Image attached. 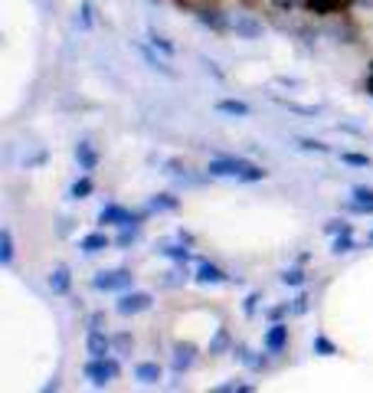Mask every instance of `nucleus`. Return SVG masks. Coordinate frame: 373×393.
I'll return each mask as SVG.
<instances>
[{"label": "nucleus", "instance_id": "nucleus-1", "mask_svg": "<svg viewBox=\"0 0 373 393\" xmlns=\"http://www.w3.org/2000/svg\"><path fill=\"white\" fill-rule=\"evenodd\" d=\"M206 174L210 177H223V180H239V184H259V180L269 177L262 164H252L246 157H229V154H216L206 164Z\"/></svg>", "mask_w": 373, "mask_h": 393}, {"label": "nucleus", "instance_id": "nucleus-2", "mask_svg": "<svg viewBox=\"0 0 373 393\" xmlns=\"http://www.w3.org/2000/svg\"><path fill=\"white\" fill-rule=\"evenodd\" d=\"M82 377L95 387V390H102V387L115 384V380L121 377V360L111 358V354L108 358H89L82 364Z\"/></svg>", "mask_w": 373, "mask_h": 393}, {"label": "nucleus", "instance_id": "nucleus-3", "mask_svg": "<svg viewBox=\"0 0 373 393\" xmlns=\"http://www.w3.org/2000/svg\"><path fill=\"white\" fill-rule=\"evenodd\" d=\"M92 289H99V292H128V289H135V272L125 269V265L102 269V272L92 275Z\"/></svg>", "mask_w": 373, "mask_h": 393}, {"label": "nucleus", "instance_id": "nucleus-4", "mask_svg": "<svg viewBox=\"0 0 373 393\" xmlns=\"http://www.w3.org/2000/svg\"><path fill=\"white\" fill-rule=\"evenodd\" d=\"M147 214H151V206L147 210H128V206H121V204H105L102 210H99V223L102 226H128V223H141L145 226V220H147Z\"/></svg>", "mask_w": 373, "mask_h": 393}, {"label": "nucleus", "instance_id": "nucleus-5", "mask_svg": "<svg viewBox=\"0 0 373 393\" xmlns=\"http://www.w3.org/2000/svg\"><path fill=\"white\" fill-rule=\"evenodd\" d=\"M154 308V295L151 292H141V289H128L118 292V301H115V311L121 318H135V315H145Z\"/></svg>", "mask_w": 373, "mask_h": 393}, {"label": "nucleus", "instance_id": "nucleus-6", "mask_svg": "<svg viewBox=\"0 0 373 393\" xmlns=\"http://www.w3.org/2000/svg\"><path fill=\"white\" fill-rule=\"evenodd\" d=\"M229 33H236L239 40H259V36L265 33V26L255 13H243V10H236V13H229Z\"/></svg>", "mask_w": 373, "mask_h": 393}, {"label": "nucleus", "instance_id": "nucleus-7", "mask_svg": "<svg viewBox=\"0 0 373 393\" xmlns=\"http://www.w3.org/2000/svg\"><path fill=\"white\" fill-rule=\"evenodd\" d=\"M285 348H289V321H272L262 331V350L279 358V354H285Z\"/></svg>", "mask_w": 373, "mask_h": 393}, {"label": "nucleus", "instance_id": "nucleus-8", "mask_svg": "<svg viewBox=\"0 0 373 393\" xmlns=\"http://www.w3.org/2000/svg\"><path fill=\"white\" fill-rule=\"evenodd\" d=\"M194 17H196V23L206 26L210 33H216V36L229 33V13H223V10H220V7H213V4H206V7L194 10Z\"/></svg>", "mask_w": 373, "mask_h": 393}, {"label": "nucleus", "instance_id": "nucleus-9", "mask_svg": "<svg viewBox=\"0 0 373 393\" xmlns=\"http://www.w3.org/2000/svg\"><path fill=\"white\" fill-rule=\"evenodd\" d=\"M85 354H89V358H108V354H115L111 334L105 331V328H89V331H85Z\"/></svg>", "mask_w": 373, "mask_h": 393}, {"label": "nucleus", "instance_id": "nucleus-10", "mask_svg": "<svg viewBox=\"0 0 373 393\" xmlns=\"http://www.w3.org/2000/svg\"><path fill=\"white\" fill-rule=\"evenodd\" d=\"M196 360V344L194 341H177L174 344V354H170V367L174 374H186V370L194 367Z\"/></svg>", "mask_w": 373, "mask_h": 393}, {"label": "nucleus", "instance_id": "nucleus-11", "mask_svg": "<svg viewBox=\"0 0 373 393\" xmlns=\"http://www.w3.org/2000/svg\"><path fill=\"white\" fill-rule=\"evenodd\" d=\"M194 282H196V285H226V282H233V275L223 272L216 262H206V259H204V262L196 265Z\"/></svg>", "mask_w": 373, "mask_h": 393}, {"label": "nucleus", "instance_id": "nucleus-12", "mask_svg": "<svg viewBox=\"0 0 373 393\" xmlns=\"http://www.w3.org/2000/svg\"><path fill=\"white\" fill-rule=\"evenodd\" d=\"M46 285H50L52 295H69L72 292V269L69 265H52L50 275H46Z\"/></svg>", "mask_w": 373, "mask_h": 393}, {"label": "nucleus", "instance_id": "nucleus-13", "mask_svg": "<svg viewBox=\"0 0 373 393\" xmlns=\"http://www.w3.org/2000/svg\"><path fill=\"white\" fill-rule=\"evenodd\" d=\"M115 246V240H111L105 230H95V233H85L82 240H79V249H82L85 256H95V253H105V249Z\"/></svg>", "mask_w": 373, "mask_h": 393}, {"label": "nucleus", "instance_id": "nucleus-14", "mask_svg": "<svg viewBox=\"0 0 373 393\" xmlns=\"http://www.w3.org/2000/svg\"><path fill=\"white\" fill-rule=\"evenodd\" d=\"M135 380L141 387H157L164 380V367L157 360H141V364H135Z\"/></svg>", "mask_w": 373, "mask_h": 393}, {"label": "nucleus", "instance_id": "nucleus-15", "mask_svg": "<svg viewBox=\"0 0 373 393\" xmlns=\"http://www.w3.org/2000/svg\"><path fill=\"white\" fill-rule=\"evenodd\" d=\"M99 161H102V157H99V151H95L92 141H79V145H76V164H79V171H82V174H92L95 167H99Z\"/></svg>", "mask_w": 373, "mask_h": 393}, {"label": "nucleus", "instance_id": "nucleus-16", "mask_svg": "<svg viewBox=\"0 0 373 393\" xmlns=\"http://www.w3.org/2000/svg\"><path fill=\"white\" fill-rule=\"evenodd\" d=\"M135 50L141 52V56H145V62H147V66H151V69H157V72H164V76H167V79H174V76H177V72L170 69L167 56H157L151 43H135Z\"/></svg>", "mask_w": 373, "mask_h": 393}, {"label": "nucleus", "instance_id": "nucleus-17", "mask_svg": "<svg viewBox=\"0 0 373 393\" xmlns=\"http://www.w3.org/2000/svg\"><path fill=\"white\" fill-rule=\"evenodd\" d=\"M213 109L220 111V115H226V118H249L252 115V105L243 102V99H220V102L213 105Z\"/></svg>", "mask_w": 373, "mask_h": 393}, {"label": "nucleus", "instance_id": "nucleus-18", "mask_svg": "<svg viewBox=\"0 0 373 393\" xmlns=\"http://www.w3.org/2000/svg\"><path fill=\"white\" fill-rule=\"evenodd\" d=\"M236 348V341H233V334H229V328H216V334L210 338V344H206V350H210V358H220V354H229V350Z\"/></svg>", "mask_w": 373, "mask_h": 393}, {"label": "nucleus", "instance_id": "nucleus-19", "mask_svg": "<svg viewBox=\"0 0 373 393\" xmlns=\"http://www.w3.org/2000/svg\"><path fill=\"white\" fill-rule=\"evenodd\" d=\"M13 256H17L13 230H10V226H4V230H0V265H4V269H10V265H13Z\"/></svg>", "mask_w": 373, "mask_h": 393}, {"label": "nucleus", "instance_id": "nucleus-20", "mask_svg": "<svg viewBox=\"0 0 373 393\" xmlns=\"http://www.w3.org/2000/svg\"><path fill=\"white\" fill-rule=\"evenodd\" d=\"M233 358L239 360V364H246V367H252V370H265L269 364H265V358H259L252 348H246V344H236L233 348Z\"/></svg>", "mask_w": 373, "mask_h": 393}, {"label": "nucleus", "instance_id": "nucleus-21", "mask_svg": "<svg viewBox=\"0 0 373 393\" xmlns=\"http://www.w3.org/2000/svg\"><path fill=\"white\" fill-rule=\"evenodd\" d=\"M147 206H151V214H174L180 206V196L177 194H154L151 200H147Z\"/></svg>", "mask_w": 373, "mask_h": 393}, {"label": "nucleus", "instance_id": "nucleus-22", "mask_svg": "<svg viewBox=\"0 0 373 393\" xmlns=\"http://www.w3.org/2000/svg\"><path fill=\"white\" fill-rule=\"evenodd\" d=\"M311 350L318 354V358H338V354H340V348H338V344H334L324 331H314V338H311Z\"/></svg>", "mask_w": 373, "mask_h": 393}, {"label": "nucleus", "instance_id": "nucleus-23", "mask_svg": "<svg viewBox=\"0 0 373 393\" xmlns=\"http://www.w3.org/2000/svg\"><path fill=\"white\" fill-rule=\"evenodd\" d=\"M157 256L170 259V262H190V259H194V249L180 240V243H174V246H161L157 249Z\"/></svg>", "mask_w": 373, "mask_h": 393}, {"label": "nucleus", "instance_id": "nucleus-24", "mask_svg": "<svg viewBox=\"0 0 373 393\" xmlns=\"http://www.w3.org/2000/svg\"><path fill=\"white\" fill-rule=\"evenodd\" d=\"M92 194H95L92 174H82V177H76L69 184V200H85V196H92Z\"/></svg>", "mask_w": 373, "mask_h": 393}, {"label": "nucleus", "instance_id": "nucleus-25", "mask_svg": "<svg viewBox=\"0 0 373 393\" xmlns=\"http://www.w3.org/2000/svg\"><path fill=\"white\" fill-rule=\"evenodd\" d=\"M308 13H318V17H331L338 10H344V0H305Z\"/></svg>", "mask_w": 373, "mask_h": 393}, {"label": "nucleus", "instance_id": "nucleus-26", "mask_svg": "<svg viewBox=\"0 0 373 393\" xmlns=\"http://www.w3.org/2000/svg\"><path fill=\"white\" fill-rule=\"evenodd\" d=\"M279 282H282V285H289V289H305L308 272L301 269V265H289V269H282Z\"/></svg>", "mask_w": 373, "mask_h": 393}, {"label": "nucleus", "instance_id": "nucleus-27", "mask_svg": "<svg viewBox=\"0 0 373 393\" xmlns=\"http://www.w3.org/2000/svg\"><path fill=\"white\" fill-rule=\"evenodd\" d=\"M118 236H115V246L118 249H128V246H135L138 240H141V223H128V226H118Z\"/></svg>", "mask_w": 373, "mask_h": 393}, {"label": "nucleus", "instance_id": "nucleus-28", "mask_svg": "<svg viewBox=\"0 0 373 393\" xmlns=\"http://www.w3.org/2000/svg\"><path fill=\"white\" fill-rule=\"evenodd\" d=\"M354 249H357L354 233H340V236H334V240H331V253H334V256H347V253H354Z\"/></svg>", "mask_w": 373, "mask_h": 393}, {"label": "nucleus", "instance_id": "nucleus-29", "mask_svg": "<svg viewBox=\"0 0 373 393\" xmlns=\"http://www.w3.org/2000/svg\"><path fill=\"white\" fill-rule=\"evenodd\" d=\"M194 279V272H186V262H177V269H170V272H164V285H186Z\"/></svg>", "mask_w": 373, "mask_h": 393}, {"label": "nucleus", "instance_id": "nucleus-30", "mask_svg": "<svg viewBox=\"0 0 373 393\" xmlns=\"http://www.w3.org/2000/svg\"><path fill=\"white\" fill-rule=\"evenodd\" d=\"M255 384H249V380H226V384H216L213 387V393H252Z\"/></svg>", "mask_w": 373, "mask_h": 393}, {"label": "nucleus", "instance_id": "nucleus-31", "mask_svg": "<svg viewBox=\"0 0 373 393\" xmlns=\"http://www.w3.org/2000/svg\"><path fill=\"white\" fill-rule=\"evenodd\" d=\"M347 200H354V204H360V206H373V187H367V184H354Z\"/></svg>", "mask_w": 373, "mask_h": 393}, {"label": "nucleus", "instance_id": "nucleus-32", "mask_svg": "<svg viewBox=\"0 0 373 393\" xmlns=\"http://www.w3.org/2000/svg\"><path fill=\"white\" fill-rule=\"evenodd\" d=\"M298 151H314V154H331V145H324L318 138H298L295 141Z\"/></svg>", "mask_w": 373, "mask_h": 393}, {"label": "nucleus", "instance_id": "nucleus-33", "mask_svg": "<svg viewBox=\"0 0 373 393\" xmlns=\"http://www.w3.org/2000/svg\"><path fill=\"white\" fill-rule=\"evenodd\" d=\"M147 43H151V46H154V50H161V52H164V56H174V52H177V46L170 43L167 36H161V33H154V30H151V33H147Z\"/></svg>", "mask_w": 373, "mask_h": 393}, {"label": "nucleus", "instance_id": "nucleus-34", "mask_svg": "<svg viewBox=\"0 0 373 393\" xmlns=\"http://www.w3.org/2000/svg\"><path fill=\"white\" fill-rule=\"evenodd\" d=\"M272 99H275L279 105H285L289 111H298V115H308V118H314V115H318V109H314V105H298V102H291V99H282V95H272Z\"/></svg>", "mask_w": 373, "mask_h": 393}, {"label": "nucleus", "instance_id": "nucleus-35", "mask_svg": "<svg viewBox=\"0 0 373 393\" xmlns=\"http://www.w3.org/2000/svg\"><path fill=\"white\" fill-rule=\"evenodd\" d=\"M340 161L350 164V167H370V154H360V151H340Z\"/></svg>", "mask_w": 373, "mask_h": 393}, {"label": "nucleus", "instance_id": "nucleus-36", "mask_svg": "<svg viewBox=\"0 0 373 393\" xmlns=\"http://www.w3.org/2000/svg\"><path fill=\"white\" fill-rule=\"evenodd\" d=\"M76 13H79L76 23L82 26V30H92V26H95V17H92V4H89V0H82V4H79Z\"/></svg>", "mask_w": 373, "mask_h": 393}, {"label": "nucleus", "instance_id": "nucleus-37", "mask_svg": "<svg viewBox=\"0 0 373 393\" xmlns=\"http://www.w3.org/2000/svg\"><path fill=\"white\" fill-rule=\"evenodd\" d=\"M111 344H115V354H131V348H135V338L128 331L121 334H111Z\"/></svg>", "mask_w": 373, "mask_h": 393}, {"label": "nucleus", "instance_id": "nucleus-38", "mask_svg": "<svg viewBox=\"0 0 373 393\" xmlns=\"http://www.w3.org/2000/svg\"><path fill=\"white\" fill-rule=\"evenodd\" d=\"M324 233H328V236H340V233H354V226H350L347 220H328L324 223Z\"/></svg>", "mask_w": 373, "mask_h": 393}, {"label": "nucleus", "instance_id": "nucleus-39", "mask_svg": "<svg viewBox=\"0 0 373 393\" xmlns=\"http://www.w3.org/2000/svg\"><path fill=\"white\" fill-rule=\"evenodd\" d=\"M272 7L279 13H295V10H305V0H272Z\"/></svg>", "mask_w": 373, "mask_h": 393}, {"label": "nucleus", "instance_id": "nucleus-40", "mask_svg": "<svg viewBox=\"0 0 373 393\" xmlns=\"http://www.w3.org/2000/svg\"><path fill=\"white\" fill-rule=\"evenodd\" d=\"M259 301H262V295H259V292H249L246 299H243V315L252 318L255 311H259Z\"/></svg>", "mask_w": 373, "mask_h": 393}, {"label": "nucleus", "instance_id": "nucleus-41", "mask_svg": "<svg viewBox=\"0 0 373 393\" xmlns=\"http://www.w3.org/2000/svg\"><path fill=\"white\" fill-rule=\"evenodd\" d=\"M289 315H291L289 301H285V305H275V308H265V318H269V321H285Z\"/></svg>", "mask_w": 373, "mask_h": 393}, {"label": "nucleus", "instance_id": "nucleus-42", "mask_svg": "<svg viewBox=\"0 0 373 393\" xmlns=\"http://www.w3.org/2000/svg\"><path fill=\"white\" fill-rule=\"evenodd\" d=\"M308 301H311V299H308V292L301 289L295 299L289 301V305H291V315H305V311H308Z\"/></svg>", "mask_w": 373, "mask_h": 393}, {"label": "nucleus", "instance_id": "nucleus-43", "mask_svg": "<svg viewBox=\"0 0 373 393\" xmlns=\"http://www.w3.org/2000/svg\"><path fill=\"white\" fill-rule=\"evenodd\" d=\"M344 210H347V214H360V216H373V206H360V204H354V200H347Z\"/></svg>", "mask_w": 373, "mask_h": 393}, {"label": "nucleus", "instance_id": "nucleus-44", "mask_svg": "<svg viewBox=\"0 0 373 393\" xmlns=\"http://www.w3.org/2000/svg\"><path fill=\"white\" fill-rule=\"evenodd\" d=\"M177 4H180L184 10H190V13H194V10L206 7V4H213V0H177Z\"/></svg>", "mask_w": 373, "mask_h": 393}, {"label": "nucleus", "instance_id": "nucleus-45", "mask_svg": "<svg viewBox=\"0 0 373 393\" xmlns=\"http://www.w3.org/2000/svg\"><path fill=\"white\" fill-rule=\"evenodd\" d=\"M89 328H105V311H95V315L89 318Z\"/></svg>", "mask_w": 373, "mask_h": 393}, {"label": "nucleus", "instance_id": "nucleus-46", "mask_svg": "<svg viewBox=\"0 0 373 393\" xmlns=\"http://www.w3.org/2000/svg\"><path fill=\"white\" fill-rule=\"evenodd\" d=\"M364 89H367V95L373 99V60H370V69H367V79H364Z\"/></svg>", "mask_w": 373, "mask_h": 393}, {"label": "nucleus", "instance_id": "nucleus-47", "mask_svg": "<svg viewBox=\"0 0 373 393\" xmlns=\"http://www.w3.org/2000/svg\"><path fill=\"white\" fill-rule=\"evenodd\" d=\"M50 390H60V377H52V380H50V384H46V387H43V393H50Z\"/></svg>", "mask_w": 373, "mask_h": 393}, {"label": "nucleus", "instance_id": "nucleus-48", "mask_svg": "<svg viewBox=\"0 0 373 393\" xmlns=\"http://www.w3.org/2000/svg\"><path fill=\"white\" fill-rule=\"evenodd\" d=\"M177 236H180V240H184V243H186V246H194V236H190V233H186V230H180V233H177Z\"/></svg>", "mask_w": 373, "mask_h": 393}, {"label": "nucleus", "instance_id": "nucleus-49", "mask_svg": "<svg viewBox=\"0 0 373 393\" xmlns=\"http://www.w3.org/2000/svg\"><path fill=\"white\" fill-rule=\"evenodd\" d=\"M367 240H370V243H373V230H370V233H367Z\"/></svg>", "mask_w": 373, "mask_h": 393}]
</instances>
